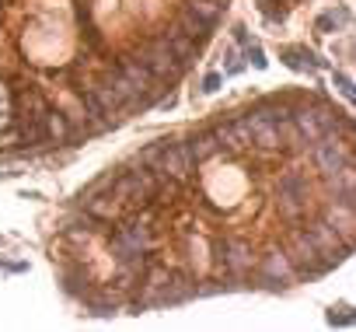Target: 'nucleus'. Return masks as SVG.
Here are the masks:
<instances>
[{
  "mask_svg": "<svg viewBox=\"0 0 356 332\" xmlns=\"http://www.w3.org/2000/svg\"><path fill=\"white\" fill-rule=\"evenodd\" d=\"M140 164L150 168V172H161V175L175 179V182H186L193 175L196 157H193L189 143H154L140 154Z\"/></svg>",
  "mask_w": 356,
  "mask_h": 332,
  "instance_id": "obj_1",
  "label": "nucleus"
},
{
  "mask_svg": "<svg viewBox=\"0 0 356 332\" xmlns=\"http://www.w3.org/2000/svg\"><path fill=\"white\" fill-rule=\"evenodd\" d=\"M88 91L98 98V105H102L108 116H112L115 109H122V105H129V102H136V98H140V91H136V88H133V84L122 77V70H119V67L102 70Z\"/></svg>",
  "mask_w": 356,
  "mask_h": 332,
  "instance_id": "obj_2",
  "label": "nucleus"
},
{
  "mask_svg": "<svg viewBox=\"0 0 356 332\" xmlns=\"http://www.w3.org/2000/svg\"><path fill=\"white\" fill-rule=\"evenodd\" d=\"M283 255L290 259V266H293V273H325L328 266H325V259H321V252L314 248V242H311V235L304 231V228H293L290 235H286V248H283Z\"/></svg>",
  "mask_w": 356,
  "mask_h": 332,
  "instance_id": "obj_3",
  "label": "nucleus"
},
{
  "mask_svg": "<svg viewBox=\"0 0 356 332\" xmlns=\"http://www.w3.org/2000/svg\"><path fill=\"white\" fill-rule=\"evenodd\" d=\"M133 60H136L140 67H147L154 81H178V74H182V63L175 60V53L168 49V42H164V39L147 42Z\"/></svg>",
  "mask_w": 356,
  "mask_h": 332,
  "instance_id": "obj_4",
  "label": "nucleus"
},
{
  "mask_svg": "<svg viewBox=\"0 0 356 332\" xmlns=\"http://www.w3.org/2000/svg\"><path fill=\"white\" fill-rule=\"evenodd\" d=\"M314 164H318V172H321L325 179L335 175V172H342L346 164H353V157H349V140H339L335 133L318 136V140H314Z\"/></svg>",
  "mask_w": 356,
  "mask_h": 332,
  "instance_id": "obj_5",
  "label": "nucleus"
},
{
  "mask_svg": "<svg viewBox=\"0 0 356 332\" xmlns=\"http://www.w3.org/2000/svg\"><path fill=\"white\" fill-rule=\"evenodd\" d=\"M217 259L234 276H248L255 269V252H252V245L245 238H224V242H217Z\"/></svg>",
  "mask_w": 356,
  "mask_h": 332,
  "instance_id": "obj_6",
  "label": "nucleus"
},
{
  "mask_svg": "<svg viewBox=\"0 0 356 332\" xmlns=\"http://www.w3.org/2000/svg\"><path fill=\"white\" fill-rule=\"evenodd\" d=\"M255 269H259V276L269 283V287H283V283H290L297 273H293V266H290V259L283 255V252H266L262 259H255Z\"/></svg>",
  "mask_w": 356,
  "mask_h": 332,
  "instance_id": "obj_7",
  "label": "nucleus"
},
{
  "mask_svg": "<svg viewBox=\"0 0 356 332\" xmlns=\"http://www.w3.org/2000/svg\"><path fill=\"white\" fill-rule=\"evenodd\" d=\"M321 221H325L328 228H335L342 242H349V245H353V228H356V217H353V203H339V200L325 203V210H321Z\"/></svg>",
  "mask_w": 356,
  "mask_h": 332,
  "instance_id": "obj_8",
  "label": "nucleus"
},
{
  "mask_svg": "<svg viewBox=\"0 0 356 332\" xmlns=\"http://www.w3.org/2000/svg\"><path fill=\"white\" fill-rule=\"evenodd\" d=\"M119 70H122V77L140 91V98H143L147 91H154V84H157V81L150 77V70H147V67H140L133 56H122V60H119Z\"/></svg>",
  "mask_w": 356,
  "mask_h": 332,
  "instance_id": "obj_9",
  "label": "nucleus"
},
{
  "mask_svg": "<svg viewBox=\"0 0 356 332\" xmlns=\"http://www.w3.org/2000/svg\"><path fill=\"white\" fill-rule=\"evenodd\" d=\"M213 136H217V140H220V147H227V150H241V147H248L245 119H238V122H220V126L213 129Z\"/></svg>",
  "mask_w": 356,
  "mask_h": 332,
  "instance_id": "obj_10",
  "label": "nucleus"
},
{
  "mask_svg": "<svg viewBox=\"0 0 356 332\" xmlns=\"http://www.w3.org/2000/svg\"><path fill=\"white\" fill-rule=\"evenodd\" d=\"M276 196H280V207L307 203V182H304L300 175H283L280 186H276Z\"/></svg>",
  "mask_w": 356,
  "mask_h": 332,
  "instance_id": "obj_11",
  "label": "nucleus"
},
{
  "mask_svg": "<svg viewBox=\"0 0 356 332\" xmlns=\"http://www.w3.org/2000/svg\"><path fill=\"white\" fill-rule=\"evenodd\" d=\"M46 112H49V102L39 91H22L18 95V122L22 119H46Z\"/></svg>",
  "mask_w": 356,
  "mask_h": 332,
  "instance_id": "obj_12",
  "label": "nucleus"
},
{
  "mask_svg": "<svg viewBox=\"0 0 356 332\" xmlns=\"http://www.w3.org/2000/svg\"><path fill=\"white\" fill-rule=\"evenodd\" d=\"M164 42H168V49L175 53V60L182 63V67H189V63H193V56H196V46H200V42L186 39V35L178 32V29H171V32L164 35Z\"/></svg>",
  "mask_w": 356,
  "mask_h": 332,
  "instance_id": "obj_13",
  "label": "nucleus"
},
{
  "mask_svg": "<svg viewBox=\"0 0 356 332\" xmlns=\"http://www.w3.org/2000/svg\"><path fill=\"white\" fill-rule=\"evenodd\" d=\"M189 150H193L196 161H210V157H217L224 147H220V140L213 136V129H207V133H200V136L189 143Z\"/></svg>",
  "mask_w": 356,
  "mask_h": 332,
  "instance_id": "obj_14",
  "label": "nucleus"
},
{
  "mask_svg": "<svg viewBox=\"0 0 356 332\" xmlns=\"http://www.w3.org/2000/svg\"><path fill=\"white\" fill-rule=\"evenodd\" d=\"M178 32H182L186 39H193V42H203L207 39V32H210V25L203 22V18H196L193 11H186L182 18H178V25H175Z\"/></svg>",
  "mask_w": 356,
  "mask_h": 332,
  "instance_id": "obj_15",
  "label": "nucleus"
},
{
  "mask_svg": "<svg viewBox=\"0 0 356 332\" xmlns=\"http://www.w3.org/2000/svg\"><path fill=\"white\" fill-rule=\"evenodd\" d=\"M189 11L196 18H203L207 25H213L220 18V11H224V0H189Z\"/></svg>",
  "mask_w": 356,
  "mask_h": 332,
  "instance_id": "obj_16",
  "label": "nucleus"
},
{
  "mask_svg": "<svg viewBox=\"0 0 356 332\" xmlns=\"http://www.w3.org/2000/svg\"><path fill=\"white\" fill-rule=\"evenodd\" d=\"M283 56H286V63H290L293 70H314V67H318V63H314V56H311V53H304V49H286Z\"/></svg>",
  "mask_w": 356,
  "mask_h": 332,
  "instance_id": "obj_17",
  "label": "nucleus"
},
{
  "mask_svg": "<svg viewBox=\"0 0 356 332\" xmlns=\"http://www.w3.org/2000/svg\"><path fill=\"white\" fill-rule=\"evenodd\" d=\"M335 84H339V91H342V95H346V98L353 102V84H349L346 77H335Z\"/></svg>",
  "mask_w": 356,
  "mask_h": 332,
  "instance_id": "obj_18",
  "label": "nucleus"
},
{
  "mask_svg": "<svg viewBox=\"0 0 356 332\" xmlns=\"http://www.w3.org/2000/svg\"><path fill=\"white\" fill-rule=\"evenodd\" d=\"M248 56H252V63H255V67H266V60H262V49H259V46H252V49H248Z\"/></svg>",
  "mask_w": 356,
  "mask_h": 332,
  "instance_id": "obj_19",
  "label": "nucleus"
},
{
  "mask_svg": "<svg viewBox=\"0 0 356 332\" xmlns=\"http://www.w3.org/2000/svg\"><path fill=\"white\" fill-rule=\"evenodd\" d=\"M217 84H220V77H217V74H210V77H207V91H213Z\"/></svg>",
  "mask_w": 356,
  "mask_h": 332,
  "instance_id": "obj_20",
  "label": "nucleus"
},
{
  "mask_svg": "<svg viewBox=\"0 0 356 332\" xmlns=\"http://www.w3.org/2000/svg\"><path fill=\"white\" fill-rule=\"evenodd\" d=\"M0 4H4V0H0Z\"/></svg>",
  "mask_w": 356,
  "mask_h": 332,
  "instance_id": "obj_21",
  "label": "nucleus"
}]
</instances>
